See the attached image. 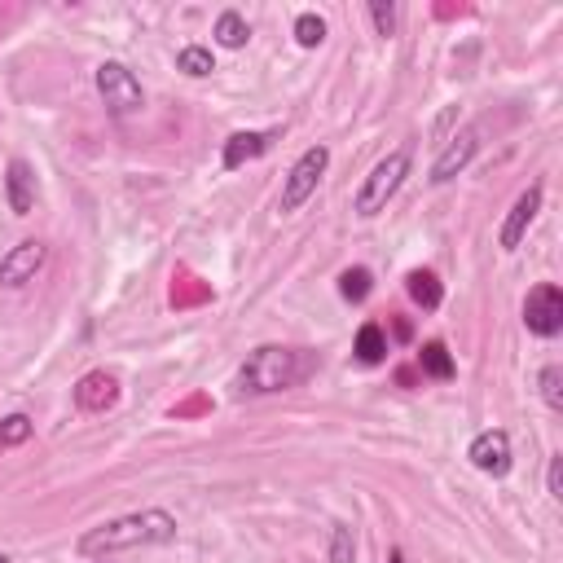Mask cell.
<instances>
[{
  "label": "cell",
  "instance_id": "cell-1",
  "mask_svg": "<svg viewBox=\"0 0 563 563\" xmlns=\"http://www.w3.org/2000/svg\"><path fill=\"white\" fill-rule=\"evenodd\" d=\"M176 542V515L168 511H132L119 515L110 524H97L80 537V555L97 559V555H115V550H132V546H168Z\"/></svg>",
  "mask_w": 563,
  "mask_h": 563
},
{
  "label": "cell",
  "instance_id": "cell-2",
  "mask_svg": "<svg viewBox=\"0 0 563 563\" xmlns=\"http://www.w3.org/2000/svg\"><path fill=\"white\" fill-rule=\"evenodd\" d=\"M308 361L295 348H278V344H264L247 357V366L238 370V392L247 396H269V392H286L304 379Z\"/></svg>",
  "mask_w": 563,
  "mask_h": 563
},
{
  "label": "cell",
  "instance_id": "cell-3",
  "mask_svg": "<svg viewBox=\"0 0 563 563\" xmlns=\"http://www.w3.org/2000/svg\"><path fill=\"white\" fill-rule=\"evenodd\" d=\"M405 176H410V150H392L383 163H374V172L366 176V185L357 190L352 212H357V216H379L383 207H388V198L405 185Z\"/></svg>",
  "mask_w": 563,
  "mask_h": 563
},
{
  "label": "cell",
  "instance_id": "cell-4",
  "mask_svg": "<svg viewBox=\"0 0 563 563\" xmlns=\"http://www.w3.org/2000/svg\"><path fill=\"white\" fill-rule=\"evenodd\" d=\"M326 168H330V150H326V146L304 150L300 159H295V168L286 172V185H282V198H278V212H282V216L300 212L308 198L317 194V185H322Z\"/></svg>",
  "mask_w": 563,
  "mask_h": 563
},
{
  "label": "cell",
  "instance_id": "cell-5",
  "mask_svg": "<svg viewBox=\"0 0 563 563\" xmlns=\"http://www.w3.org/2000/svg\"><path fill=\"white\" fill-rule=\"evenodd\" d=\"M97 93H102V102L110 115H137L141 106H146V93H141L137 75L128 71L124 62H102L97 66Z\"/></svg>",
  "mask_w": 563,
  "mask_h": 563
},
{
  "label": "cell",
  "instance_id": "cell-6",
  "mask_svg": "<svg viewBox=\"0 0 563 563\" xmlns=\"http://www.w3.org/2000/svg\"><path fill=\"white\" fill-rule=\"evenodd\" d=\"M524 326L533 330V335H542V339H555L563 330V291L555 282H542V286H533V291H528Z\"/></svg>",
  "mask_w": 563,
  "mask_h": 563
},
{
  "label": "cell",
  "instance_id": "cell-7",
  "mask_svg": "<svg viewBox=\"0 0 563 563\" xmlns=\"http://www.w3.org/2000/svg\"><path fill=\"white\" fill-rule=\"evenodd\" d=\"M44 260H49V247L36 238H27V242H18L14 251H9L5 260H0V282L5 286H22V282H31L36 273L44 269Z\"/></svg>",
  "mask_w": 563,
  "mask_h": 563
},
{
  "label": "cell",
  "instance_id": "cell-8",
  "mask_svg": "<svg viewBox=\"0 0 563 563\" xmlns=\"http://www.w3.org/2000/svg\"><path fill=\"white\" fill-rule=\"evenodd\" d=\"M467 458L476 462L484 476H506V471H511V436L498 432V427H493V432H480L471 440Z\"/></svg>",
  "mask_w": 563,
  "mask_h": 563
},
{
  "label": "cell",
  "instance_id": "cell-9",
  "mask_svg": "<svg viewBox=\"0 0 563 563\" xmlns=\"http://www.w3.org/2000/svg\"><path fill=\"white\" fill-rule=\"evenodd\" d=\"M537 212H542V185H528V190L515 198L511 216H506V225H502V234H498L502 251H515V247H520L524 234H528V225L537 220Z\"/></svg>",
  "mask_w": 563,
  "mask_h": 563
},
{
  "label": "cell",
  "instance_id": "cell-10",
  "mask_svg": "<svg viewBox=\"0 0 563 563\" xmlns=\"http://www.w3.org/2000/svg\"><path fill=\"white\" fill-rule=\"evenodd\" d=\"M476 150H480V132L476 128H462L454 141H449L445 150H440V159L432 163V181L436 185H445V181H454V176L467 168L471 159H476Z\"/></svg>",
  "mask_w": 563,
  "mask_h": 563
},
{
  "label": "cell",
  "instance_id": "cell-11",
  "mask_svg": "<svg viewBox=\"0 0 563 563\" xmlns=\"http://www.w3.org/2000/svg\"><path fill=\"white\" fill-rule=\"evenodd\" d=\"M115 401H119V379L110 370H93L75 383V405L84 414H106Z\"/></svg>",
  "mask_w": 563,
  "mask_h": 563
},
{
  "label": "cell",
  "instance_id": "cell-12",
  "mask_svg": "<svg viewBox=\"0 0 563 563\" xmlns=\"http://www.w3.org/2000/svg\"><path fill=\"white\" fill-rule=\"evenodd\" d=\"M5 194H9V212L14 216H27L36 207V176L22 159L9 163V176H5Z\"/></svg>",
  "mask_w": 563,
  "mask_h": 563
},
{
  "label": "cell",
  "instance_id": "cell-13",
  "mask_svg": "<svg viewBox=\"0 0 563 563\" xmlns=\"http://www.w3.org/2000/svg\"><path fill=\"white\" fill-rule=\"evenodd\" d=\"M273 146V132H234V137L225 141V154H220V163H225L229 172L242 168L247 159H260L264 150Z\"/></svg>",
  "mask_w": 563,
  "mask_h": 563
},
{
  "label": "cell",
  "instance_id": "cell-14",
  "mask_svg": "<svg viewBox=\"0 0 563 563\" xmlns=\"http://www.w3.org/2000/svg\"><path fill=\"white\" fill-rule=\"evenodd\" d=\"M405 291H410V300L418 308H440V300H445V291H440V282H436V273H427V269H414L410 278H405Z\"/></svg>",
  "mask_w": 563,
  "mask_h": 563
},
{
  "label": "cell",
  "instance_id": "cell-15",
  "mask_svg": "<svg viewBox=\"0 0 563 563\" xmlns=\"http://www.w3.org/2000/svg\"><path fill=\"white\" fill-rule=\"evenodd\" d=\"M383 357H388V335H383L374 322H366L357 330V361L361 366H379Z\"/></svg>",
  "mask_w": 563,
  "mask_h": 563
},
{
  "label": "cell",
  "instance_id": "cell-16",
  "mask_svg": "<svg viewBox=\"0 0 563 563\" xmlns=\"http://www.w3.org/2000/svg\"><path fill=\"white\" fill-rule=\"evenodd\" d=\"M418 366H423V374H432V379H454V357H449V348L445 344H423V352H418Z\"/></svg>",
  "mask_w": 563,
  "mask_h": 563
},
{
  "label": "cell",
  "instance_id": "cell-17",
  "mask_svg": "<svg viewBox=\"0 0 563 563\" xmlns=\"http://www.w3.org/2000/svg\"><path fill=\"white\" fill-rule=\"evenodd\" d=\"M247 36H251L247 18H242V14H234V9L216 18V40L225 44V49H242V44H247Z\"/></svg>",
  "mask_w": 563,
  "mask_h": 563
},
{
  "label": "cell",
  "instance_id": "cell-18",
  "mask_svg": "<svg viewBox=\"0 0 563 563\" xmlns=\"http://www.w3.org/2000/svg\"><path fill=\"white\" fill-rule=\"evenodd\" d=\"M370 291H374V273H370V269H361V264H357V269H344V273H339V295H344V300L361 304Z\"/></svg>",
  "mask_w": 563,
  "mask_h": 563
},
{
  "label": "cell",
  "instance_id": "cell-19",
  "mask_svg": "<svg viewBox=\"0 0 563 563\" xmlns=\"http://www.w3.org/2000/svg\"><path fill=\"white\" fill-rule=\"evenodd\" d=\"M176 71L194 75V80H203V75H212V71H216L212 49H198V44H190V49H181V53H176Z\"/></svg>",
  "mask_w": 563,
  "mask_h": 563
},
{
  "label": "cell",
  "instance_id": "cell-20",
  "mask_svg": "<svg viewBox=\"0 0 563 563\" xmlns=\"http://www.w3.org/2000/svg\"><path fill=\"white\" fill-rule=\"evenodd\" d=\"M22 440H31V418L27 414H9L0 418V449H14Z\"/></svg>",
  "mask_w": 563,
  "mask_h": 563
},
{
  "label": "cell",
  "instance_id": "cell-21",
  "mask_svg": "<svg viewBox=\"0 0 563 563\" xmlns=\"http://www.w3.org/2000/svg\"><path fill=\"white\" fill-rule=\"evenodd\" d=\"M295 40H300L304 49H317V44L326 40V22L317 14H300L295 18Z\"/></svg>",
  "mask_w": 563,
  "mask_h": 563
},
{
  "label": "cell",
  "instance_id": "cell-22",
  "mask_svg": "<svg viewBox=\"0 0 563 563\" xmlns=\"http://www.w3.org/2000/svg\"><path fill=\"white\" fill-rule=\"evenodd\" d=\"M542 396L550 410H563V370L559 366H546L542 370Z\"/></svg>",
  "mask_w": 563,
  "mask_h": 563
},
{
  "label": "cell",
  "instance_id": "cell-23",
  "mask_svg": "<svg viewBox=\"0 0 563 563\" xmlns=\"http://www.w3.org/2000/svg\"><path fill=\"white\" fill-rule=\"evenodd\" d=\"M352 528L335 524V537H330V563H352Z\"/></svg>",
  "mask_w": 563,
  "mask_h": 563
},
{
  "label": "cell",
  "instance_id": "cell-24",
  "mask_svg": "<svg viewBox=\"0 0 563 563\" xmlns=\"http://www.w3.org/2000/svg\"><path fill=\"white\" fill-rule=\"evenodd\" d=\"M370 18H374V31H379V36H392V31H396V5H392V0H374Z\"/></svg>",
  "mask_w": 563,
  "mask_h": 563
},
{
  "label": "cell",
  "instance_id": "cell-25",
  "mask_svg": "<svg viewBox=\"0 0 563 563\" xmlns=\"http://www.w3.org/2000/svg\"><path fill=\"white\" fill-rule=\"evenodd\" d=\"M546 489H550V498H563V458H559V454L550 458V471H546Z\"/></svg>",
  "mask_w": 563,
  "mask_h": 563
},
{
  "label": "cell",
  "instance_id": "cell-26",
  "mask_svg": "<svg viewBox=\"0 0 563 563\" xmlns=\"http://www.w3.org/2000/svg\"><path fill=\"white\" fill-rule=\"evenodd\" d=\"M392 563H405V559H401V550H392Z\"/></svg>",
  "mask_w": 563,
  "mask_h": 563
},
{
  "label": "cell",
  "instance_id": "cell-27",
  "mask_svg": "<svg viewBox=\"0 0 563 563\" xmlns=\"http://www.w3.org/2000/svg\"><path fill=\"white\" fill-rule=\"evenodd\" d=\"M0 563H9V555H0Z\"/></svg>",
  "mask_w": 563,
  "mask_h": 563
}]
</instances>
